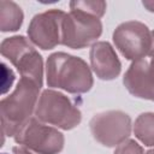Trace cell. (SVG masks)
I'll return each mask as SVG.
<instances>
[{"label":"cell","mask_w":154,"mask_h":154,"mask_svg":"<svg viewBox=\"0 0 154 154\" xmlns=\"http://www.w3.org/2000/svg\"><path fill=\"white\" fill-rule=\"evenodd\" d=\"M146 154H154V149H152V150H148Z\"/></svg>","instance_id":"ffe728a7"},{"label":"cell","mask_w":154,"mask_h":154,"mask_svg":"<svg viewBox=\"0 0 154 154\" xmlns=\"http://www.w3.org/2000/svg\"><path fill=\"white\" fill-rule=\"evenodd\" d=\"M123 82L134 96L154 101V58L134 61L125 72Z\"/></svg>","instance_id":"30bf717a"},{"label":"cell","mask_w":154,"mask_h":154,"mask_svg":"<svg viewBox=\"0 0 154 154\" xmlns=\"http://www.w3.org/2000/svg\"><path fill=\"white\" fill-rule=\"evenodd\" d=\"M23 22V12L20 7L7 0L0 1V29L1 31H16Z\"/></svg>","instance_id":"7c38bea8"},{"label":"cell","mask_w":154,"mask_h":154,"mask_svg":"<svg viewBox=\"0 0 154 154\" xmlns=\"http://www.w3.org/2000/svg\"><path fill=\"white\" fill-rule=\"evenodd\" d=\"M1 66H2V87H4L2 93H6L14 81V75H13L12 70L7 69V66L5 64H1Z\"/></svg>","instance_id":"2e32d148"},{"label":"cell","mask_w":154,"mask_h":154,"mask_svg":"<svg viewBox=\"0 0 154 154\" xmlns=\"http://www.w3.org/2000/svg\"><path fill=\"white\" fill-rule=\"evenodd\" d=\"M14 141L38 154H58L64 147V136L57 129L30 118L14 135Z\"/></svg>","instance_id":"8992f818"},{"label":"cell","mask_w":154,"mask_h":154,"mask_svg":"<svg viewBox=\"0 0 154 154\" xmlns=\"http://www.w3.org/2000/svg\"><path fill=\"white\" fill-rule=\"evenodd\" d=\"M13 153L14 154H31L24 147H13Z\"/></svg>","instance_id":"e0dca14e"},{"label":"cell","mask_w":154,"mask_h":154,"mask_svg":"<svg viewBox=\"0 0 154 154\" xmlns=\"http://www.w3.org/2000/svg\"><path fill=\"white\" fill-rule=\"evenodd\" d=\"M152 34V43H150V49H149V57L150 58H154V31L150 32Z\"/></svg>","instance_id":"d6986e66"},{"label":"cell","mask_w":154,"mask_h":154,"mask_svg":"<svg viewBox=\"0 0 154 154\" xmlns=\"http://www.w3.org/2000/svg\"><path fill=\"white\" fill-rule=\"evenodd\" d=\"M47 84L72 94H82L93 87L89 66L81 58L57 52L48 57L46 65Z\"/></svg>","instance_id":"6da1fadb"},{"label":"cell","mask_w":154,"mask_h":154,"mask_svg":"<svg viewBox=\"0 0 154 154\" xmlns=\"http://www.w3.org/2000/svg\"><path fill=\"white\" fill-rule=\"evenodd\" d=\"M89 125L94 138L106 147L120 144L131 132V119L122 111H107L95 114Z\"/></svg>","instance_id":"52a82bcc"},{"label":"cell","mask_w":154,"mask_h":154,"mask_svg":"<svg viewBox=\"0 0 154 154\" xmlns=\"http://www.w3.org/2000/svg\"><path fill=\"white\" fill-rule=\"evenodd\" d=\"M135 136L147 147L154 146V113H142L134 125Z\"/></svg>","instance_id":"4fadbf2b"},{"label":"cell","mask_w":154,"mask_h":154,"mask_svg":"<svg viewBox=\"0 0 154 154\" xmlns=\"http://www.w3.org/2000/svg\"><path fill=\"white\" fill-rule=\"evenodd\" d=\"M90 64L95 75L100 79L109 81L120 73V61L108 42H96L90 48Z\"/></svg>","instance_id":"8fae6325"},{"label":"cell","mask_w":154,"mask_h":154,"mask_svg":"<svg viewBox=\"0 0 154 154\" xmlns=\"http://www.w3.org/2000/svg\"><path fill=\"white\" fill-rule=\"evenodd\" d=\"M41 85L29 78H20L12 94L0 102L2 136H14L31 118Z\"/></svg>","instance_id":"7a4b0ae2"},{"label":"cell","mask_w":154,"mask_h":154,"mask_svg":"<svg viewBox=\"0 0 154 154\" xmlns=\"http://www.w3.org/2000/svg\"><path fill=\"white\" fill-rule=\"evenodd\" d=\"M113 42L126 59L136 61L149 53L152 34L143 23L130 20L117 26L113 32Z\"/></svg>","instance_id":"ba28073f"},{"label":"cell","mask_w":154,"mask_h":154,"mask_svg":"<svg viewBox=\"0 0 154 154\" xmlns=\"http://www.w3.org/2000/svg\"><path fill=\"white\" fill-rule=\"evenodd\" d=\"M0 52L17 67L23 78H29L42 87V58L25 37L5 38L1 42Z\"/></svg>","instance_id":"277c9868"},{"label":"cell","mask_w":154,"mask_h":154,"mask_svg":"<svg viewBox=\"0 0 154 154\" xmlns=\"http://www.w3.org/2000/svg\"><path fill=\"white\" fill-rule=\"evenodd\" d=\"M114 154H143V149L134 140H128L118 144Z\"/></svg>","instance_id":"9a60e30c"},{"label":"cell","mask_w":154,"mask_h":154,"mask_svg":"<svg viewBox=\"0 0 154 154\" xmlns=\"http://www.w3.org/2000/svg\"><path fill=\"white\" fill-rule=\"evenodd\" d=\"M102 32L100 19L89 13L71 10L65 13L61 25V43L73 49H81L95 41Z\"/></svg>","instance_id":"5b68a950"},{"label":"cell","mask_w":154,"mask_h":154,"mask_svg":"<svg viewBox=\"0 0 154 154\" xmlns=\"http://www.w3.org/2000/svg\"><path fill=\"white\" fill-rule=\"evenodd\" d=\"M142 4H143V6H144L148 11L154 12V1H143Z\"/></svg>","instance_id":"ac0fdd59"},{"label":"cell","mask_w":154,"mask_h":154,"mask_svg":"<svg viewBox=\"0 0 154 154\" xmlns=\"http://www.w3.org/2000/svg\"><path fill=\"white\" fill-rule=\"evenodd\" d=\"M71 10H78L97 18L102 17L106 11V2L105 1H71L70 2Z\"/></svg>","instance_id":"5bb4252c"},{"label":"cell","mask_w":154,"mask_h":154,"mask_svg":"<svg viewBox=\"0 0 154 154\" xmlns=\"http://www.w3.org/2000/svg\"><path fill=\"white\" fill-rule=\"evenodd\" d=\"M4 154H6V153H4Z\"/></svg>","instance_id":"44dd1931"},{"label":"cell","mask_w":154,"mask_h":154,"mask_svg":"<svg viewBox=\"0 0 154 154\" xmlns=\"http://www.w3.org/2000/svg\"><path fill=\"white\" fill-rule=\"evenodd\" d=\"M35 116L38 120L70 130L81 123V111L67 96L54 90H45L36 105Z\"/></svg>","instance_id":"3957f363"},{"label":"cell","mask_w":154,"mask_h":154,"mask_svg":"<svg viewBox=\"0 0 154 154\" xmlns=\"http://www.w3.org/2000/svg\"><path fill=\"white\" fill-rule=\"evenodd\" d=\"M65 13L60 10H49L36 14L29 25L28 35L31 42L42 49H52L61 43V25Z\"/></svg>","instance_id":"9c48e42d"}]
</instances>
